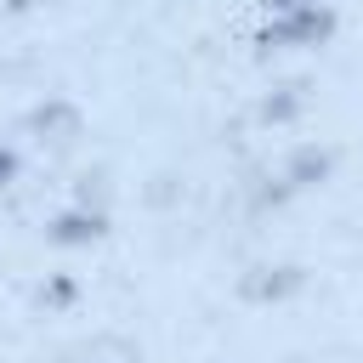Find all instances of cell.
Masks as SVG:
<instances>
[{"instance_id": "ba28073f", "label": "cell", "mask_w": 363, "mask_h": 363, "mask_svg": "<svg viewBox=\"0 0 363 363\" xmlns=\"http://www.w3.org/2000/svg\"><path fill=\"white\" fill-rule=\"evenodd\" d=\"M272 6H278V11H295V6H306V0H272Z\"/></svg>"}, {"instance_id": "277c9868", "label": "cell", "mask_w": 363, "mask_h": 363, "mask_svg": "<svg viewBox=\"0 0 363 363\" xmlns=\"http://www.w3.org/2000/svg\"><path fill=\"white\" fill-rule=\"evenodd\" d=\"M51 238H57V244H96V238H102V216H96V210H62V216L51 221Z\"/></svg>"}, {"instance_id": "8992f818", "label": "cell", "mask_w": 363, "mask_h": 363, "mask_svg": "<svg viewBox=\"0 0 363 363\" xmlns=\"http://www.w3.org/2000/svg\"><path fill=\"white\" fill-rule=\"evenodd\" d=\"M295 113H301V96H267V108H261V119H272V125L295 119Z\"/></svg>"}, {"instance_id": "52a82bcc", "label": "cell", "mask_w": 363, "mask_h": 363, "mask_svg": "<svg viewBox=\"0 0 363 363\" xmlns=\"http://www.w3.org/2000/svg\"><path fill=\"white\" fill-rule=\"evenodd\" d=\"M11 11H40V6H51V0H6Z\"/></svg>"}, {"instance_id": "5b68a950", "label": "cell", "mask_w": 363, "mask_h": 363, "mask_svg": "<svg viewBox=\"0 0 363 363\" xmlns=\"http://www.w3.org/2000/svg\"><path fill=\"white\" fill-rule=\"evenodd\" d=\"M323 176H329V153H323V147H295V153H289V170H284L289 187H312V182H323Z\"/></svg>"}, {"instance_id": "3957f363", "label": "cell", "mask_w": 363, "mask_h": 363, "mask_svg": "<svg viewBox=\"0 0 363 363\" xmlns=\"http://www.w3.org/2000/svg\"><path fill=\"white\" fill-rule=\"evenodd\" d=\"M238 289H244L250 301H284V295L301 289V272H295V267H255Z\"/></svg>"}, {"instance_id": "6da1fadb", "label": "cell", "mask_w": 363, "mask_h": 363, "mask_svg": "<svg viewBox=\"0 0 363 363\" xmlns=\"http://www.w3.org/2000/svg\"><path fill=\"white\" fill-rule=\"evenodd\" d=\"M329 34H335V11L318 6V0H306V6L284 11V17L261 34V45H323Z\"/></svg>"}, {"instance_id": "7a4b0ae2", "label": "cell", "mask_w": 363, "mask_h": 363, "mask_svg": "<svg viewBox=\"0 0 363 363\" xmlns=\"http://www.w3.org/2000/svg\"><path fill=\"white\" fill-rule=\"evenodd\" d=\"M28 130H40V136H51V142H74V136H79V108H74V102H40V108L28 113Z\"/></svg>"}, {"instance_id": "9c48e42d", "label": "cell", "mask_w": 363, "mask_h": 363, "mask_svg": "<svg viewBox=\"0 0 363 363\" xmlns=\"http://www.w3.org/2000/svg\"><path fill=\"white\" fill-rule=\"evenodd\" d=\"M0 176H11V153H0Z\"/></svg>"}]
</instances>
